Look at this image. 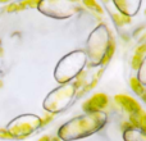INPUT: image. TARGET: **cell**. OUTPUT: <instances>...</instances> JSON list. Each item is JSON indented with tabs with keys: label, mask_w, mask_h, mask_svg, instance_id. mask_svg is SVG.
Masks as SVG:
<instances>
[{
	"label": "cell",
	"mask_w": 146,
	"mask_h": 141,
	"mask_svg": "<svg viewBox=\"0 0 146 141\" xmlns=\"http://www.w3.org/2000/svg\"><path fill=\"white\" fill-rule=\"evenodd\" d=\"M8 132H5V131H0V137H5V139H12V136L13 135H7Z\"/></svg>",
	"instance_id": "cell-11"
},
{
	"label": "cell",
	"mask_w": 146,
	"mask_h": 141,
	"mask_svg": "<svg viewBox=\"0 0 146 141\" xmlns=\"http://www.w3.org/2000/svg\"><path fill=\"white\" fill-rule=\"evenodd\" d=\"M53 118H54V113H46L45 116H44V118L41 119V124L45 126V124H48Z\"/></svg>",
	"instance_id": "cell-7"
},
{
	"label": "cell",
	"mask_w": 146,
	"mask_h": 141,
	"mask_svg": "<svg viewBox=\"0 0 146 141\" xmlns=\"http://www.w3.org/2000/svg\"><path fill=\"white\" fill-rule=\"evenodd\" d=\"M141 63H142V57L136 55V54H135L133 58H132V68H133V69H139L140 66H141Z\"/></svg>",
	"instance_id": "cell-5"
},
{
	"label": "cell",
	"mask_w": 146,
	"mask_h": 141,
	"mask_svg": "<svg viewBox=\"0 0 146 141\" xmlns=\"http://www.w3.org/2000/svg\"><path fill=\"white\" fill-rule=\"evenodd\" d=\"M85 5H86V7H90V8H94V9H96V12L100 13V14L103 13V9H101V7L96 1H85Z\"/></svg>",
	"instance_id": "cell-6"
},
{
	"label": "cell",
	"mask_w": 146,
	"mask_h": 141,
	"mask_svg": "<svg viewBox=\"0 0 146 141\" xmlns=\"http://www.w3.org/2000/svg\"><path fill=\"white\" fill-rule=\"evenodd\" d=\"M114 50H115V44H114L113 41H110V44H109V48H108V50H106L105 55H104V58H103V63H104V64H106L109 61H110V58H111V57H113Z\"/></svg>",
	"instance_id": "cell-4"
},
{
	"label": "cell",
	"mask_w": 146,
	"mask_h": 141,
	"mask_svg": "<svg viewBox=\"0 0 146 141\" xmlns=\"http://www.w3.org/2000/svg\"><path fill=\"white\" fill-rule=\"evenodd\" d=\"M8 10H9V12H13V10H19L18 4H10L9 7H8Z\"/></svg>",
	"instance_id": "cell-10"
},
{
	"label": "cell",
	"mask_w": 146,
	"mask_h": 141,
	"mask_svg": "<svg viewBox=\"0 0 146 141\" xmlns=\"http://www.w3.org/2000/svg\"><path fill=\"white\" fill-rule=\"evenodd\" d=\"M85 78H86V74H85V73H81V74L77 77V80H76V87L82 86L83 83H85Z\"/></svg>",
	"instance_id": "cell-8"
},
{
	"label": "cell",
	"mask_w": 146,
	"mask_h": 141,
	"mask_svg": "<svg viewBox=\"0 0 146 141\" xmlns=\"http://www.w3.org/2000/svg\"><path fill=\"white\" fill-rule=\"evenodd\" d=\"M128 127H131V126H129V122H123V124H122V128L126 130V128H128Z\"/></svg>",
	"instance_id": "cell-12"
},
{
	"label": "cell",
	"mask_w": 146,
	"mask_h": 141,
	"mask_svg": "<svg viewBox=\"0 0 146 141\" xmlns=\"http://www.w3.org/2000/svg\"><path fill=\"white\" fill-rule=\"evenodd\" d=\"M131 88L135 91L136 94H139V95H144V86L141 85V82H140L137 78H135V77H132L131 78Z\"/></svg>",
	"instance_id": "cell-3"
},
{
	"label": "cell",
	"mask_w": 146,
	"mask_h": 141,
	"mask_svg": "<svg viewBox=\"0 0 146 141\" xmlns=\"http://www.w3.org/2000/svg\"><path fill=\"white\" fill-rule=\"evenodd\" d=\"M114 100H115V103L118 104L119 106H122V108H123L126 112H128L131 116L140 117L142 113H144V110L141 109L140 104L137 103L135 99H132L131 96H127V95H117L115 98H114Z\"/></svg>",
	"instance_id": "cell-1"
},
{
	"label": "cell",
	"mask_w": 146,
	"mask_h": 141,
	"mask_svg": "<svg viewBox=\"0 0 146 141\" xmlns=\"http://www.w3.org/2000/svg\"><path fill=\"white\" fill-rule=\"evenodd\" d=\"M51 141H60V140H59L58 137H54V139H51Z\"/></svg>",
	"instance_id": "cell-14"
},
{
	"label": "cell",
	"mask_w": 146,
	"mask_h": 141,
	"mask_svg": "<svg viewBox=\"0 0 146 141\" xmlns=\"http://www.w3.org/2000/svg\"><path fill=\"white\" fill-rule=\"evenodd\" d=\"M109 103V99L105 94H95L91 99H88L85 104L82 105L83 110L88 112V113H94V112H99L101 109L106 108Z\"/></svg>",
	"instance_id": "cell-2"
},
{
	"label": "cell",
	"mask_w": 146,
	"mask_h": 141,
	"mask_svg": "<svg viewBox=\"0 0 146 141\" xmlns=\"http://www.w3.org/2000/svg\"><path fill=\"white\" fill-rule=\"evenodd\" d=\"M145 50H146V46L142 44V45H140L139 48L136 49V55H140V57H142L144 55V53H145Z\"/></svg>",
	"instance_id": "cell-9"
},
{
	"label": "cell",
	"mask_w": 146,
	"mask_h": 141,
	"mask_svg": "<svg viewBox=\"0 0 146 141\" xmlns=\"http://www.w3.org/2000/svg\"><path fill=\"white\" fill-rule=\"evenodd\" d=\"M38 141H51V139H50L49 136H42Z\"/></svg>",
	"instance_id": "cell-13"
}]
</instances>
